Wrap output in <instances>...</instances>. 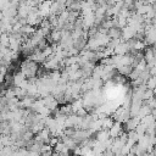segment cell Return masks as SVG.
Masks as SVG:
<instances>
[{
  "label": "cell",
  "instance_id": "obj_1",
  "mask_svg": "<svg viewBox=\"0 0 156 156\" xmlns=\"http://www.w3.org/2000/svg\"><path fill=\"white\" fill-rule=\"evenodd\" d=\"M146 88L147 89H154L155 87H156V76H150V78L146 80Z\"/></svg>",
  "mask_w": 156,
  "mask_h": 156
}]
</instances>
